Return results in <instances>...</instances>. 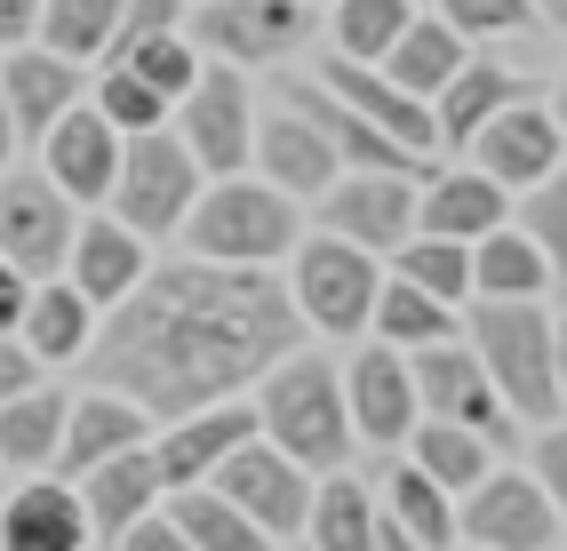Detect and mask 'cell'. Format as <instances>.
I'll return each instance as SVG.
<instances>
[{"instance_id": "45", "label": "cell", "mask_w": 567, "mask_h": 551, "mask_svg": "<svg viewBox=\"0 0 567 551\" xmlns=\"http://www.w3.org/2000/svg\"><path fill=\"white\" fill-rule=\"evenodd\" d=\"M527 456H536V488L551 496V511L567 520V424H544V432H536V448H527Z\"/></svg>"}, {"instance_id": "46", "label": "cell", "mask_w": 567, "mask_h": 551, "mask_svg": "<svg viewBox=\"0 0 567 551\" xmlns=\"http://www.w3.org/2000/svg\"><path fill=\"white\" fill-rule=\"evenodd\" d=\"M112 551H193V543H184V528L168 520V511H144V520H136L121 543H112Z\"/></svg>"}, {"instance_id": "31", "label": "cell", "mask_w": 567, "mask_h": 551, "mask_svg": "<svg viewBox=\"0 0 567 551\" xmlns=\"http://www.w3.org/2000/svg\"><path fill=\"white\" fill-rule=\"evenodd\" d=\"M544 288H551V264L519 225H496L487 240H472V297L527 304V297H544Z\"/></svg>"}, {"instance_id": "52", "label": "cell", "mask_w": 567, "mask_h": 551, "mask_svg": "<svg viewBox=\"0 0 567 551\" xmlns=\"http://www.w3.org/2000/svg\"><path fill=\"white\" fill-rule=\"evenodd\" d=\"M9 153H17V121H9V104H0V176H9Z\"/></svg>"}, {"instance_id": "47", "label": "cell", "mask_w": 567, "mask_h": 551, "mask_svg": "<svg viewBox=\"0 0 567 551\" xmlns=\"http://www.w3.org/2000/svg\"><path fill=\"white\" fill-rule=\"evenodd\" d=\"M32 384H41V360L24 352V336H0V399H17Z\"/></svg>"}, {"instance_id": "22", "label": "cell", "mask_w": 567, "mask_h": 551, "mask_svg": "<svg viewBox=\"0 0 567 551\" xmlns=\"http://www.w3.org/2000/svg\"><path fill=\"white\" fill-rule=\"evenodd\" d=\"M512 104H527L519 72L512 64H487V56H464L456 81L432 96V144H440V153H472V136L496 113H512Z\"/></svg>"}, {"instance_id": "48", "label": "cell", "mask_w": 567, "mask_h": 551, "mask_svg": "<svg viewBox=\"0 0 567 551\" xmlns=\"http://www.w3.org/2000/svg\"><path fill=\"white\" fill-rule=\"evenodd\" d=\"M24 304H32V280L0 256V336H17V320H24Z\"/></svg>"}, {"instance_id": "37", "label": "cell", "mask_w": 567, "mask_h": 551, "mask_svg": "<svg viewBox=\"0 0 567 551\" xmlns=\"http://www.w3.org/2000/svg\"><path fill=\"white\" fill-rule=\"evenodd\" d=\"M384 520L400 536H415L424 551H447V543H456V496H447L440 480H424L415 464H400L392 488H384Z\"/></svg>"}, {"instance_id": "8", "label": "cell", "mask_w": 567, "mask_h": 551, "mask_svg": "<svg viewBox=\"0 0 567 551\" xmlns=\"http://www.w3.org/2000/svg\"><path fill=\"white\" fill-rule=\"evenodd\" d=\"M408 376H415V408H424L432 424H464L480 432L487 448H512V432L519 416L504 408V392L487 384V367L472 360V344H424V352H408Z\"/></svg>"}, {"instance_id": "34", "label": "cell", "mask_w": 567, "mask_h": 551, "mask_svg": "<svg viewBox=\"0 0 567 551\" xmlns=\"http://www.w3.org/2000/svg\"><path fill=\"white\" fill-rule=\"evenodd\" d=\"M32 41L64 64H104L112 41H121V0H41Z\"/></svg>"}, {"instance_id": "33", "label": "cell", "mask_w": 567, "mask_h": 551, "mask_svg": "<svg viewBox=\"0 0 567 551\" xmlns=\"http://www.w3.org/2000/svg\"><path fill=\"white\" fill-rule=\"evenodd\" d=\"M408 464L464 503V496L487 480V471H496V448H487L480 432H464V424H432V416H424V424L408 432Z\"/></svg>"}, {"instance_id": "27", "label": "cell", "mask_w": 567, "mask_h": 551, "mask_svg": "<svg viewBox=\"0 0 567 551\" xmlns=\"http://www.w3.org/2000/svg\"><path fill=\"white\" fill-rule=\"evenodd\" d=\"M248 160H256L264 184H272V193H288V200H320L328 184L344 176V168H336V153H328V136L296 113V104L256 128V153H248Z\"/></svg>"}, {"instance_id": "16", "label": "cell", "mask_w": 567, "mask_h": 551, "mask_svg": "<svg viewBox=\"0 0 567 551\" xmlns=\"http://www.w3.org/2000/svg\"><path fill=\"white\" fill-rule=\"evenodd\" d=\"M344 408H352V439H368V448H408V432L424 424V408H415V376H408V352L368 344V352L344 367Z\"/></svg>"}, {"instance_id": "30", "label": "cell", "mask_w": 567, "mask_h": 551, "mask_svg": "<svg viewBox=\"0 0 567 551\" xmlns=\"http://www.w3.org/2000/svg\"><path fill=\"white\" fill-rule=\"evenodd\" d=\"M456 64H464V41H456V32H447L440 17H415V24L400 32V41L384 49V64H375V72H384V81H392L400 96L432 104L447 81H456Z\"/></svg>"}, {"instance_id": "55", "label": "cell", "mask_w": 567, "mask_h": 551, "mask_svg": "<svg viewBox=\"0 0 567 551\" xmlns=\"http://www.w3.org/2000/svg\"><path fill=\"white\" fill-rule=\"evenodd\" d=\"M447 551H487V543H464V536H456V543H447Z\"/></svg>"}, {"instance_id": "32", "label": "cell", "mask_w": 567, "mask_h": 551, "mask_svg": "<svg viewBox=\"0 0 567 551\" xmlns=\"http://www.w3.org/2000/svg\"><path fill=\"white\" fill-rule=\"evenodd\" d=\"M375 520H384V503L360 480H344V471H320L312 480V511H305L312 551H375Z\"/></svg>"}, {"instance_id": "36", "label": "cell", "mask_w": 567, "mask_h": 551, "mask_svg": "<svg viewBox=\"0 0 567 551\" xmlns=\"http://www.w3.org/2000/svg\"><path fill=\"white\" fill-rule=\"evenodd\" d=\"M368 328H375V344H392V352H424V344L456 336V304H440V297H424V288H408V280H384Z\"/></svg>"}, {"instance_id": "2", "label": "cell", "mask_w": 567, "mask_h": 551, "mask_svg": "<svg viewBox=\"0 0 567 551\" xmlns=\"http://www.w3.org/2000/svg\"><path fill=\"white\" fill-rule=\"evenodd\" d=\"M256 424L280 456H296L320 480L352 456V408H344V367H328V352H305L296 344L288 360L264 367L256 384Z\"/></svg>"}, {"instance_id": "26", "label": "cell", "mask_w": 567, "mask_h": 551, "mask_svg": "<svg viewBox=\"0 0 567 551\" xmlns=\"http://www.w3.org/2000/svg\"><path fill=\"white\" fill-rule=\"evenodd\" d=\"M496 225H512V193L504 184H487L480 168H440L424 193H415V232L432 240H487Z\"/></svg>"}, {"instance_id": "18", "label": "cell", "mask_w": 567, "mask_h": 551, "mask_svg": "<svg viewBox=\"0 0 567 551\" xmlns=\"http://www.w3.org/2000/svg\"><path fill=\"white\" fill-rule=\"evenodd\" d=\"M559 160H567V136H559V121L544 113V104H512V113H496V121L472 136V168L487 184H504V193L544 184Z\"/></svg>"}, {"instance_id": "38", "label": "cell", "mask_w": 567, "mask_h": 551, "mask_svg": "<svg viewBox=\"0 0 567 551\" xmlns=\"http://www.w3.org/2000/svg\"><path fill=\"white\" fill-rule=\"evenodd\" d=\"M392 280L424 288L440 304H472V248L464 240H432V232H408L392 248Z\"/></svg>"}, {"instance_id": "25", "label": "cell", "mask_w": 567, "mask_h": 551, "mask_svg": "<svg viewBox=\"0 0 567 551\" xmlns=\"http://www.w3.org/2000/svg\"><path fill=\"white\" fill-rule=\"evenodd\" d=\"M81 488V511H89V536H104V543H121L144 511H161V464H153V439L144 448H121L112 464H96L89 480H72Z\"/></svg>"}, {"instance_id": "57", "label": "cell", "mask_w": 567, "mask_h": 551, "mask_svg": "<svg viewBox=\"0 0 567 551\" xmlns=\"http://www.w3.org/2000/svg\"><path fill=\"white\" fill-rule=\"evenodd\" d=\"M312 9H320V0H312Z\"/></svg>"}, {"instance_id": "12", "label": "cell", "mask_w": 567, "mask_h": 551, "mask_svg": "<svg viewBox=\"0 0 567 551\" xmlns=\"http://www.w3.org/2000/svg\"><path fill=\"white\" fill-rule=\"evenodd\" d=\"M280 96L328 136V153H336V168H344V176H408V184H432V176H440L432 153H415V144H400V136H384V128H368V121L344 113V104H336L320 81H280Z\"/></svg>"}, {"instance_id": "35", "label": "cell", "mask_w": 567, "mask_h": 551, "mask_svg": "<svg viewBox=\"0 0 567 551\" xmlns=\"http://www.w3.org/2000/svg\"><path fill=\"white\" fill-rule=\"evenodd\" d=\"M161 511L184 528L193 551H272V536H264L233 496H216V488H176V496H161Z\"/></svg>"}, {"instance_id": "1", "label": "cell", "mask_w": 567, "mask_h": 551, "mask_svg": "<svg viewBox=\"0 0 567 551\" xmlns=\"http://www.w3.org/2000/svg\"><path fill=\"white\" fill-rule=\"evenodd\" d=\"M312 328L296 320L288 280L248 272V264H161L136 280L96 320V344L81 352L96 392L136 399L153 424H176L216 399H240L264 384V367L288 360Z\"/></svg>"}, {"instance_id": "49", "label": "cell", "mask_w": 567, "mask_h": 551, "mask_svg": "<svg viewBox=\"0 0 567 551\" xmlns=\"http://www.w3.org/2000/svg\"><path fill=\"white\" fill-rule=\"evenodd\" d=\"M41 24V0H0V49H24Z\"/></svg>"}, {"instance_id": "50", "label": "cell", "mask_w": 567, "mask_h": 551, "mask_svg": "<svg viewBox=\"0 0 567 551\" xmlns=\"http://www.w3.org/2000/svg\"><path fill=\"white\" fill-rule=\"evenodd\" d=\"M375 551H424V543H415V536H400L392 520H375Z\"/></svg>"}, {"instance_id": "24", "label": "cell", "mask_w": 567, "mask_h": 551, "mask_svg": "<svg viewBox=\"0 0 567 551\" xmlns=\"http://www.w3.org/2000/svg\"><path fill=\"white\" fill-rule=\"evenodd\" d=\"M312 81L344 104V113H360L368 128H384V136H400V144H415V153H440L432 144V104H415V96H400L375 64H360V56H328Z\"/></svg>"}, {"instance_id": "54", "label": "cell", "mask_w": 567, "mask_h": 551, "mask_svg": "<svg viewBox=\"0 0 567 551\" xmlns=\"http://www.w3.org/2000/svg\"><path fill=\"white\" fill-rule=\"evenodd\" d=\"M536 9H544V17H551V24L567 32V0H536Z\"/></svg>"}, {"instance_id": "20", "label": "cell", "mask_w": 567, "mask_h": 551, "mask_svg": "<svg viewBox=\"0 0 567 551\" xmlns=\"http://www.w3.org/2000/svg\"><path fill=\"white\" fill-rule=\"evenodd\" d=\"M153 439V416L136 408V399H121V392H81L64 408V439H56V480H89L96 464H112L121 448H144Z\"/></svg>"}, {"instance_id": "21", "label": "cell", "mask_w": 567, "mask_h": 551, "mask_svg": "<svg viewBox=\"0 0 567 551\" xmlns=\"http://www.w3.org/2000/svg\"><path fill=\"white\" fill-rule=\"evenodd\" d=\"M81 81H89V64H64V56H49L41 41L9 49V56H0V104H9L17 136L41 144V136L72 113V104H81Z\"/></svg>"}, {"instance_id": "5", "label": "cell", "mask_w": 567, "mask_h": 551, "mask_svg": "<svg viewBox=\"0 0 567 551\" xmlns=\"http://www.w3.org/2000/svg\"><path fill=\"white\" fill-rule=\"evenodd\" d=\"M200 200V160L184 153L176 128H144L121 144V176H112L104 208L121 216L136 240H161V232H184V216Z\"/></svg>"}, {"instance_id": "23", "label": "cell", "mask_w": 567, "mask_h": 551, "mask_svg": "<svg viewBox=\"0 0 567 551\" xmlns=\"http://www.w3.org/2000/svg\"><path fill=\"white\" fill-rule=\"evenodd\" d=\"M153 272V240H136L121 216H96V225L72 232V256H64V280L81 288L96 312H112L121 297H136V280Z\"/></svg>"}, {"instance_id": "9", "label": "cell", "mask_w": 567, "mask_h": 551, "mask_svg": "<svg viewBox=\"0 0 567 551\" xmlns=\"http://www.w3.org/2000/svg\"><path fill=\"white\" fill-rule=\"evenodd\" d=\"M168 128L184 136V153L200 160V176H240L248 153H256V96L233 64H208L193 96L168 113Z\"/></svg>"}, {"instance_id": "19", "label": "cell", "mask_w": 567, "mask_h": 551, "mask_svg": "<svg viewBox=\"0 0 567 551\" xmlns=\"http://www.w3.org/2000/svg\"><path fill=\"white\" fill-rule=\"evenodd\" d=\"M89 511L81 488L56 480V471H32L24 488L0 496V551H89Z\"/></svg>"}, {"instance_id": "40", "label": "cell", "mask_w": 567, "mask_h": 551, "mask_svg": "<svg viewBox=\"0 0 567 551\" xmlns=\"http://www.w3.org/2000/svg\"><path fill=\"white\" fill-rule=\"evenodd\" d=\"M336 9V56L384 64V49L415 24V0H328Z\"/></svg>"}, {"instance_id": "43", "label": "cell", "mask_w": 567, "mask_h": 551, "mask_svg": "<svg viewBox=\"0 0 567 551\" xmlns=\"http://www.w3.org/2000/svg\"><path fill=\"white\" fill-rule=\"evenodd\" d=\"M440 24L456 41H504V32L536 24V0H440Z\"/></svg>"}, {"instance_id": "11", "label": "cell", "mask_w": 567, "mask_h": 551, "mask_svg": "<svg viewBox=\"0 0 567 551\" xmlns=\"http://www.w3.org/2000/svg\"><path fill=\"white\" fill-rule=\"evenodd\" d=\"M72 200L56 193V184L41 168H9V184H0V256L24 272V280H56L64 256H72Z\"/></svg>"}, {"instance_id": "15", "label": "cell", "mask_w": 567, "mask_h": 551, "mask_svg": "<svg viewBox=\"0 0 567 551\" xmlns=\"http://www.w3.org/2000/svg\"><path fill=\"white\" fill-rule=\"evenodd\" d=\"M264 424H256V408L248 399H216V408H193V416H176L168 432H153V464H161V488L176 496V488H208L216 480V464L233 456V448H248Z\"/></svg>"}, {"instance_id": "28", "label": "cell", "mask_w": 567, "mask_h": 551, "mask_svg": "<svg viewBox=\"0 0 567 551\" xmlns=\"http://www.w3.org/2000/svg\"><path fill=\"white\" fill-rule=\"evenodd\" d=\"M96 320H104V312L56 272V280H32V304H24V320H17V336H24V352L41 360V367H72V360L96 344Z\"/></svg>"}, {"instance_id": "41", "label": "cell", "mask_w": 567, "mask_h": 551, "mask_svg": "<svg viewBox=\"0 0 567 551\" xmlns=\"http://www.w3.org/2000/svg\"><path fill=\"white\" fill-rule=\"evenodd\" d=\"M519 232L544 248L551 280H567V160L544 184H527V193H519Z\"/></svg>"}, {"instance_id": "3", "label": "cell", "mask_w": 567, "mask_h": 551, "mask_svg": "<svg viewBox=\"0 0 567 551\" xmlns=\"http://www.w3.org/2000/svg\"><path fill=\"white\" fill-rule=\"evenodd\" d=\"M551 312L527 297V304H496L480 297L472 304V360L487 367V384L504 392V408L519 424H559V352H551Z\"/></svg>"}, {"instance_id": "42", "label": "cell", "mask_w": 567, "mask_h": 551, "mask_svg": "<svg viewBox=\"0 0 567 551\" xmlns=\"http://www.w3.org/2000/svg\"><path fill=\"white\" fill-rule=\"evenodd\" d=\"M96 113L112 121V128H121V136H144V128H168V113H176V104L168 96H153V89H144L136 81V72H121V64H104L96 72Z\"/></svg>"}, {"instance_id": "13", "label": "cell", "mask_w": 567, "mask_h": 551, "mask_svg": "<svg viewBox=\"0 0 567 551\" xmlns=\"http://www.w3.org/2000/svg\"><path fill=\"white\" fill-rule=\"evenodd\" d=\"M456 536L487 551H551L559 511L536 488V471H487V480L456 503Z\"/></svg>"}, {"instance_id": "14", "label": "cell", "mask_w": 567, "mask_h": 551, "mask_svg": "<svg viewBox=\"0 0 567 551\" xmlns=\"http://www.w3.org/2000/svg\"><path fill=\"white\" fill-rule=\"evenodd\" d=\"M415 193L424 184H408V176H336L320 193V232L352 240L368 256H392L415 232Z\"/></svg>"}, {"instance_id": "39", "label": "cell", "mask_w": 567, "mask_h": 551, "mask_svg": "<svg viewBox=\"0 0 567 551\" xmlns=\"http://www.w3.org/2000/svg\"><path fill=\"white\" fill-rule=\"evenodd\" d=\"M104 64H121V72H136V81L144 89H153V96H168V104H184V96H193V81H200V49L193 41H184V32H153V41H121V49H112ZM96 64V72H104Z\"/></svg>"}, {"instance_id": "6", "label": "cell", "mask_w": 567, "mask_h": 551, "mask_svg": "<svg viewBox=\"0 0 567 551\" xmlns=\"http://www.w3.org/2000/svg\"><path fill=\"white\" fill-rule=\"evenodd\" d=\"M296 264H288V297H296V320L320 328V336H360L368 312H375V288H384V272H375V256L352 248V240H336V232H312V240H296L288 248Z\"/></svg>"}, {"instance_id": "29", "label": "cell", "mask_w": 567, "mask_h": 551, "mask_svg": "<svg viewBox=\"0 0 567 551\" xmlns=\"http://www.w3.org/2000/svg\"><path fill=\"white\" fill-rule=\"evenodd\" d=\"M64 408L72 399L56 384H32L17 399H0V471H49L56 464V439H64Z\"/></svg>"}, {"instance_id": "7", "label": "cell", "mask_w": 567, "mask_h": 551, "mask_svg": "<svg viewBox=\"0 0 567 551\" xmlns=\"http://www.w3.org/2000/svg\"><path fill=\"white\" fill-rule=\"evenodd\" d=\"M184 24H193L184 41L224 64H280L320 32V9L312 0H193Z\"/></svg>"}, {"instance_id": "17", "label": "cell", "mask_w": 567, "mask_h": 551, "mask_svg": "<svg viewBox=\"0 0 567 551\" xmlns=\"http://www.w3.org/2000/svg\"><path fill=\"white\" fill-rule=\"evenodd\" d=\"M121 144H128V136L81 96V104H72V113L41 136V176L56 184L72 208H81V200H104V193H112V176H121Z\"/></svg>"}, {"instance_id": "53", "label": "cell", "mask_w": 567, "mask_h": 551, "mask_svg": "<svg viewBox=\"0 0 567 551\" xmlns=\"http://www.w3.org/2000/svg\"><path fill=\"white\" fill-rule=\"evenodd\" d=\"M551 121H559V136H567V81L551 89Z\"/></svg>"}, {"instance_id": "44", "label": "cell", "mask_w": 567, "mask_h": 551, "mask_svg": "<svg viewBox=\"0 0 567 551\" xmlns=\"http://www.w3.org/2000/svg\"><path fill=\"white\" fill-rule=\"evenodd\" d=\"M193 0H121V41H153V32H184ZM112 41V49H121Z\"/></svg>"}, {"instance_id": "4", "label": "cell", "mask_w": 567, "mask_h": 551, "mask_svg": "<svg viewBox=\"0 0 567 551\" xmlns=\"http://www.w3.org/2000/svg\"><path fill=\"white\" fill-rule=\"evenodd\" d=\"M184 248H193L200 264L272 272L296 248V200L272 193V184H256V176H216V184H200L193 216H184Z\"/></svg>"}, {"instance_id": "51", "label": "cell", "mask_w": 567, "mask_h": 551, "mask_svg": "<svg viewBox=\"0 0 567 551\" xmlns=\"http://www.w3.org/2000/svg\"><path fill=\"white\" fill-rule=\"evenodd\" d=\"M551 352H559V408H567V312H559V328H551Z\"/></svg>"}, {"instance_id": "56", "label": "cell", "mask_w": 567, "mask_h": 551, "mask_svg": "<svg viewBox=\"0 0 567 551\" xmlns=\"http://www.w3.org/2000/svg\"><path fill=\"white\" fill-rule=\"evenodd\" d=\"M0 496H9V471H0Z\"/></svg>"}, {"instance_id": "10", "label": "cell", "mask_w": 567, "mask_h": 551, "mask_svg": "<svg viewBox=\"0 0 567 551\" xmlns=\"http://www.w3.org/2000/svg\"><path fill=\"white\" fill-rule=\"evenodd\" d=\"M216 496H233L240 511H248V520L264 528V536H305V511H312V471L305 464H296V456H280L272 448V439H248V448H233V456H224L216 464V480H208Z\"/></svg>"}]
</instances>
